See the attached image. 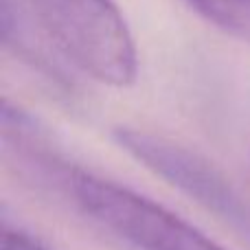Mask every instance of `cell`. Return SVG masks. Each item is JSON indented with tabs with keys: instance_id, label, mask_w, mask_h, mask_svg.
I'll return each mask as SVG.
<instances>
[{
	"instance_id": "6da1fadb",
	"label": "cell",
	"mask_w": 250,
	"mask_h": 250,
	"mask_svg": "<svg viewBox=\"0 0 250 250\" xmlns=\"http://www.w3.org/2000/svg\"><path fill=\"white\" fill-rule=\"evenodd\" d=\"M57 48L95 82H136V44L112 0H22Z\"/></svg>"
},
{
	"instance_id": "7a4b0ae2",
	"label": "cell",
	"mask_w": 250,
	"mask_h": 250,
	"mask_svg": "<svg viewBox=\"0 0 250 250\" xmlns=\"http://www.w3.org/2000/svg\"><path fill=\"white\" fill-rule=\"evenodd\" d=\"M64 185L90 220L136 250H226L180 215L108 178L75 169L64 171Z\"/></svg>"
},
{
	"instance_id": "3957f363",
	"label": "cell",
	"mask_w": 250,
	"mask_h": 250,
	"mask_svg": "<svg viewBox=\"0 0 250 250\" xmlns=\"http://www.w3.org/2000/svg\"><path fill=\"white\" fill-rule=\"evenodd\" d=\"M114 141L169 185L178 187L182 193L198 200L208 211L250 237V207L208 160L180 143L145 129L119 127L114 132Z\"/></svg>"
},
{
	"instance_id": "277c9868",
	"label": "cell",
	"mask_w": 250,
	"mask_h": 250,
	"mask_svg": "<svg viewBox=\"0 0 250 250\" xmlns=\"http://www.w3.org/2000/svg\"><path fill=\"white\" fill-rule=\"evenodd\" d=\"M204 20L250 44V0H187Z\"/></svg>"
},
{
	"instance_id": "5b68a950",
	"label": "cell",
	"mask_w": 250,
	"mask_h": 250,
	"mask_svg": "<svg viewBox=\"0 0 250 250\" xmlns=\"http://www.w3.org/2000/svg\"><path fill=\"white\" fill-rule=\"evenodd\" d=\"M2 250H48L42 242L31 237L29 233L20 229L4 224L2 226Z\"/></svg>"
}]
</instances>
